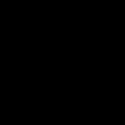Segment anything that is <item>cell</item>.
Wrapping results in <instances>:
<instances>
[]
</instances>
